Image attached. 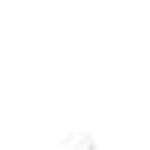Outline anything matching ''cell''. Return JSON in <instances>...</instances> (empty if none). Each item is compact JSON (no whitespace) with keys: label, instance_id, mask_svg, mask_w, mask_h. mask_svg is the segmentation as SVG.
<instances>
[{"label":"cell","instance_id":"obj_1","mask_svg":"<svg viewBox=\"0 0 150 150\" xmlns=\"http://www.w3.org/2000/svg\"><path fill=\"white\" fill-rule=\"evenodd\" d=\"M75 150H94V145H89V141H80V145H75Z\"/></svg>","mask_w":150,"mask_h":150}]
</instances>
